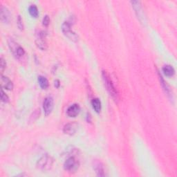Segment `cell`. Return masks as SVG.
<instances>
[{
	"instance_id": "1",
	"label": "cell",
	"mask_w": 177,
	"mask_h": 177,
	"mask_svg": "<svg viewBox=\"0 0 177 177\" xmlns=\"http://www.w3.org/2000/svg\"><path fill=\"white\" fill-rule=\"evenodd\" d=\"M102 75L105 87L107 90V91L109 92L110 96H112V98L114 99L115 101H118V93L117 91L114 84H113V82L109 74L107 71H103L102 73Z\"/></svg>"
},
{
	"instance_id": "2",
	"label": "cell",
	"mask_w": 177,
	"mask_h": 177,
	"mask_svg": "<svg viewBox=\"0 0 177 177\" xmlns=\"http://www.w3.org/2000/svg\"><path fill=\"white\" fill-rule=\"evenodd\" d=\"M53 163H54V160L51 156L44 155L38 160L36 165L39 169L42 171H48L53 168Z\"/></svg>"
},
{
	"instance_id": "3",
	"label": "cell",
	"mask_w": 177,
	"mask_h": 177,
	"mask_svg": "<svg viewBox=\"0 0 177 177\" xmlns=\"http://www.w3.org/2000/svg\"><path fill=\"white\" fill-rule=\"evenodd\" d=\"M62 31L65 36L73 42L78 40V36L76 33L71 30V23L66 21L63 23L62 25Z\"/></svg>"
},
{
	"instance_id": "4",
	"label": "cell",
	"mask_w": 177,
	"mask_h": 177,
	"mask_svg": "<svg viewBox=\"0 0 177 177\" xmlns=\"http://www.w3.org/2000/svg\"><path fill=\"white\" fill-rule=\"evenodd\" d=\"M79 162L74 156H70L66 160L64 163V168L66 171L69 172H74L78 169Z\"/></svg>"
},
{
	"instance_id": "5",
	"label": "cell",
	"mask_w": 177,
	"mask_h": 177,
	"mask_svg": "<svg viewBox=\"0 0 177 177\" xmlns=\"http://www.w3.org/2000/svg\"><path fill=\"white\" fill-rule=\"evenodd\" d=\"M53 107H54V102H53V99L52 97L48 96L44 99V102H43V109L46 116H49L51 114L53 109Z\"/></svg>"
},
{
	"instance_id": "6",
	"label": "cell",
	"mask_w": 177,
	"mask_h": 177,
	"mask_svg": "<svg viewBox=\"0 0 177 177\" xmlns=\"http://www.w3.org/2000/svg\"><path fill=\"white\" fill-rule=\"evenodd\" d=\"M131 3L132 4V6L133 9H134L135 13H136V15L138 16V18L139 19V20L141 21L142 23H143V22H145V15H144V12L143 11V8L141 7V2H138V1H132L131 2Z\"/></svg>"
},
{
	"instance_id": "7",
	"label": "cell",
	"mask_w": 177,
	"mask_h": 177,
	"mask_svg": "<svg viewBox=\"0 0 177 177\" xmlns=\"http://www.w3.org/2000/svg\"><path fill=\"white\" fill-rule=\"evenodd\" d=\"M78 124L75 122H69L65 125L64 129H63V132H64L65 134L72 136L75 134L76 132L78 131Z\"/></svg>"
},
{
	"instance_id": "8",
	"label": "cell",
	"mask_w": 177,
	"mask_h": 177,
	"mask_svg": "<svg viewBox=\"0 0 177 177\" xmlns=\"http://www.w3.org/2000/svg\"><path fill=\"white\" fill-rule=\"evenodd\" d=\"M46 33L44 32H41L39 34L38 38L36 39L35 43L36 45L38 46L39 49H40L42 51H44L47 49V43H46Z\"/></svg>"
},
{
	"instance_id": "9",
	"label": "cell",
	"mask_w": 177,
	"mask_h": 177,
	"mask_svg": "<svg viewBox=\"0 0 177 177\" xmlns=\"http://www.w3.org/2000/svg\"><path fill=\"white\" fill-rule=\"evenodd\" d=\"M93 169H94L96 174L98 176H105L104 165H103L102 162L97 161V160L93 161Z\"/></svg>"
},
{
	"instance_id": "10",
	"label": "cell",
	"mask_w": 177,
	"mask_h": 177,
	"mask_svg": "<svg viewBox=\"0 0 177 177\" xmlns=\"http://www.w3.org/2000/svg\"><path fill=\"white\" fill-rule=\"evenodd\" d=\"M80 112H81V107H80V105L78 104H73L67 109L66 114L68 115V116L71 117V118H73V117H76L78 116Z\"/></svg>"
},
{
	"instance_id": "11",
	"label": "cell",
	"mask_w": 177,
	"mask_h": 177,
	"mask_svg": "<svg viewBox=\"0 0 177 177\" xmlns=\"http://www.w3.org/2000/svg\"><path fill=\"white\" fill-rule=\"evenodd\" d=\"M1 20L4 23H8L11 20V13H10L8 8L6 7L2 6L1 7Z\"/></svg>"
},
{
	"instance_id": "12",
	"label": "cell",
	"mask_w": 177,
	"mask_h": 177,
	"mask_svg": "<svg viewBox=\"0 0 177 177\" xmlns=\"http://www.w3.org/2000/svg\"><path fill=\"white\" fill-rule=\"evenodd\" d=\"M1 85L3 88H4L7 90H12L13 88V84L12 81L6 76H3V75L2 76Z\"/></svg>"
},
{
	"instance_id": "13",
	"label": "cell",
	"mask_w": 177,
	"mask_h": 177,
	"mask_svg": "<svg viewBox=\"0 0 177 177\" xmlns=\"http://www.w3.org/2000/svg\"><path fill=\"white\" fill-rule=\"evenodd\" d=\"M163 71L164 74L168 77L173 76L175 73V70L171 65H165L163 67Z\"/></svg>"
},
{
	"instance_id": "14",
	"label": "cell",
	"mask_w": 177,
	"mask_h": 177,
	"mask_svg": "<svg viewBox=\"0 0 177 177\" xmlns=\"http://www.w3.org/2000/svg\"><path fill=\"white\" fill-rule=\"evenodd\" d=\"M91 105L93 109L95 110V112L97 113H100L101 111V102L99 98H93L91 101Z\"/></svg>"
},
{
	"instance_id": "15",
	"label": "cell",
	"mask_w": 177,
	"mask_h": 177,
	"mask_svg": "<svg viewBox=\"0 0 177 177\" xmlns=\"http://www.w3.org/2000/svg\"><path fill=\"white\" fill-rule=\"evenodd\" d=\"M38 82H39V86H40V87L42 89H46L49 86L48 80L46 79L45 77L42 76V75L38 76Z\"/></svg>"
},
{
	"instance_id": "16",
	"label": "cell",
	"mask_w": 177,
	"mask_h": 177,
	"mask_svg": "<svg viewBox=\"0 0 177 177\" xmlns=\"http://www.w3.org/2000/svg\"><path fill=\"white\" fill-rule=\"evenodd\" d=\"M29 12L33 18H37L39 15L38 9L35 5H31L29 8Z\"/></svg>"
},
{
	"instance_id": "17",
	"label": "cell",
	"mask_w": 177,
	"mask_h": 177,
	"mask_svg": "<svg viewBox=\"0 0 177 177\" xmlns=\"http://www.w3.org/2000/svg\"><path fill=\"white\" fill-rule=\"evenodd\" d=\"M159 78H160V81H161V85L163 86V89H164L165 92L167 93V94H168V96H172L171 91H170L169 86L167 85V82H165V81L163 78L162 75H160V73H159Z\"/></svg>"
},
{
	"instance_id": "18",
	"label": "cell",
	"mask_w": 177,
	"mask_h": 177,
	"mask_svg": "<svg viewBox=\"0 0 177 177\" xmlns=\"http://www.w3.org/2000/svg\"><path fill=\"white\" fill-rule=\"evenodd\" d=\"M24 54H25L24 49H23L21 46H19L18 49H17V50H16L14 55L16 57V58H22V56H24Z\"/></svg>"
},
{
	"instance_id": "19",
	"label": "cell",
	"mask_w": 177,
	"mask_h": 177,
	"mask_svg": "<svg viewBox=\"0 0 177 177\" xmlns=\"http://www.w3.org/2000/svg\"><path fill=\"white\" fill-rule=\"evenodd\" d=\"M33 116H31V119L32 121H34L35 120H36L38 118V117H39V114H40V109H38L37 110H35V111L33 112Z\"/></svg>"
},
{
	"instance_id": "20",
	"label": "cell",
	"mask_w": 177,
	"mask_h": 177,
	"mask_svg": "<svg viewBox=\"0 0 177 177\" xmlns=\"http://www.w3.org/2000/svg\"><path fill=\"white\" fill-rule=\"evenodd\" d=\"M1 100L2 101L4 102H8L9 101L8 96L6 94L4 91H3V89L1 90Z\"/></svg>"
},
{
	"instance_id": "21",
	"label": "cell",
	"mask_w": 177,
	"mask_h": 177,
	"mask_svg": "<svg viewBox=\"0 0 177 177\" xmlns=\"http://www.w3.org/2000/svg\"><path fill=\"white\" fill-rule=\"evenodd\" d=\"M6 67V63L5 60L3 58H1V59H0V69H1L2 73L4 72Z\"/></svg>"
},
{
	"instance_id": "22",
	"label": "cell",
	"mask_w": 177,
	"mask_h": 177,
	"mask_svg": "<svg viewBox=\"0 0 177 177\" xmlns=\"http://www.w3.org/2000/svg\"><path fill=\"white\" fill-rule=\"evenodd\" d=\"M50 22H51V19H50L48 15H45L42 20L43 25H44V26H48L50 24Z\"/></svg>"
},
{
	"instance_id": "23",
	"label": "cell",
	"mask_w": 177,
	"mask_h": 177,
	"mask_svg": "<svg viewBox=\"0 0 177 177\" xmlns=\"http://www.w3.org/2000/svg\"><path fill=\"white\" fill-rule=\"evenodd\" d=\"M18 27L21 30L23 29L24 28V26H23V22H22V19L21 18L20 16H18Z\"/></svg>"
},
{
	"instance_id": "24",
	"label": "cell",
	"mask_w": 177,
	"mask_h": 177,
	"mask_svg": "<svg viewBox=\"0 0 177 177\" xmlns=\"http://www.w3.org/2000/svg\"><path fill=\"white\" fill-rule=\"evenodd\" d=\"M55 86L57 88H58L60 86V81H58V80H56V81H55Z\"/></svg>"
}]
</instances>
